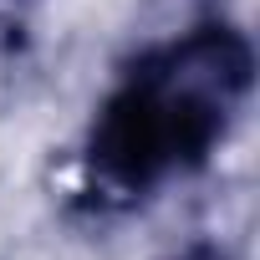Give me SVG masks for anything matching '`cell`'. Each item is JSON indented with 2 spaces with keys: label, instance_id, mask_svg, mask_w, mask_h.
I'll list each match as a JSON object with an SVG mask.
<instances>
[{
  "label": "cell",
  "instance_id": "7a4b0ae2",
  "mask_svg": "<svg viewBox=\"0 0 260 260\" xmlns=\"http://www.w3.org/2000/svg\"><path fill=\"white\" fill-rule=\"evenodd\" d=\"M184 260H224V255H219V250H209V245H199V250H189Z\"/></svg>",
  "mask_w": 260,
  "mask_h": 260
},
{
  "label": "cell",
  "instance_id": "6da1fadb",
  "mask_svg": "<svg viewBox=\"0 0 260 260\" xmlns=\"http://www.w3.org/2000/svg\"><path fill=\"white\" fill-rule=\"evenodd\" d=\"M250 41L224 21H199L148 46L97 107L87 138V189L138 204L169 179L194 174L235 127L250 97Z\"/></svg>",
  "mask_w": 260,
  "mask_h": 260
}]
</instances>
